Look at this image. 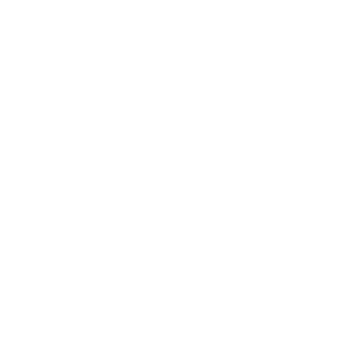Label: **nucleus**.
Listing matches in <instances>:
<instances>
[]
</instances>
